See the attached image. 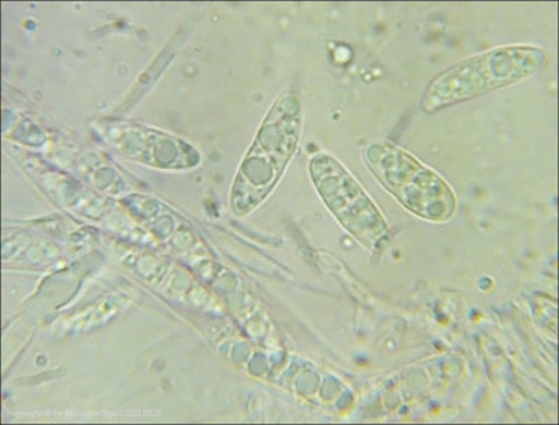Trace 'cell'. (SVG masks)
Listing matches in <instances>:
<instances>
[{
  "instance_id": "obj_1",
  "label": "cell",
  "mask_w": 559,
  "mask_h": 425,
  "mask_svg": "<svg viewBox=\"0 0 559 425\" xmlns=\"http://www.w3.org/2000/svg\"><path fill=\"white\" fill-rule=\"evenodd\" d=\"M547 53L534 45L491 49L443 70L423 95L424 112L433 113L523 82L546 66Z\"/></svg>"
},
{
  "instance_id": "obj_2",
  "label": "cell",
  "mask_w": 559,
  "mask_h": 425,
  "mask_svg": "<svg viewBox=\"0 0 559 425\" xmlns=\"http://www.w3.org/2000/svg\"><path fill=\"white\" fill-rule=\"evenodd\" d=\"M301 130V111L296 98L284 97L264 120L251 151L239 169L234 187V209L251 211L269 196L296 151Z\"/></svg>"
},
{
  "instance_id": "obj_3",
  "label": "cell",
  "mask_w": 559,
  "mask_h": 425,
  "mask_svg": "<svg viewBox=\"0 0 559 425\" xmlns=\"http://www.w3.org/2000/svg\"><path fill=\"white\" fill-rule=\"evenodd\" d=\"M364 161L378 182L417 217L447 222L456 212V197L445 180L396 145L369 144Z\"/></svg>"
},
{
  "instance_id": "obj_4",
  "label": "cell",
  "mask_w": 559,
  "mask_h": 425,
  "mask_svg": "<svg viewBox=\"0 0 559 425\" xmlns=\"http://www.w3.org/2000/svg\"><path fill=\"white\" fill-rule=\"evenodd\" d=\"M309 169L318 193L343 228L364 247H381L388 223L353 174L326 154L314 157Z\"/></svg>"
}]
</instances>
